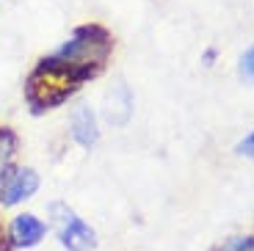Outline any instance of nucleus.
I'll return each instance as SVG.
<instances>
[{
	"mask_svg": "<svg viewBox=\"0 0 254 251\" xmlns=\"http://www.w3.org/2000/svg\"><path fill=\"white\" fill-rule=\"evenodd\" d=\"M39 188V174L33 169H19L3 182V188H0V204L3 207H14L19 201L31 199Z\"/></svg>",
	"mask_w": 254,
	"mask_h": 251,
	"instance_id": "obj_2",
	"label": "nucleus"
},
{
	"mask_svg": "<svg viewBox=\"0 0 254 251\" xmlns=\"http://www.w3.org/2000/svg\"><path fill=\"white\" fill-rule=\"evenodd\" d=\"M45 235H47L45 221L36 218L33 213L14 215L11 226H8V238H11V243L19 246V249H31V246H36Z\"/></svg>",
	"mask_w": 254,
	"mask_h": 251,
	"instance_id": "obj_3",
	"label": "nucleus"
},
{
	"mask_svg": "<svg viewBox=\"0 0 254 251\" xmlns=\"http://www.w3.org/2000/svg\"><path fill=\"white\" fill-rule=\"evenodd\" d=\"M11 157H14V135L8 130H0V182L6 177Z\"/></svg>",
	"mask_w": 254,
	"mask_h": 251,
	"instance_id": "obj_5",
	"label": "nucleus"
},
{
	"mask_svg": "<svg viewBox=\"0 0 254 251\" xmlns=\"http://www.w3.org/2000/svg\"><path fill=\"white\" fill-rule=\"evenodd\" d=\"M50 215L56 218L58 240H61L69 251H94L97 249V232L83 218H77L69 207L50 204Z\"/></svg>",
	"mask_w": 254,
	"mask_h": 251,
	"instance_id": "obj_1",
	"label": "nucleus"
},
{
	"mask_svg": "<svg viewBox=\"0 0 254 251\" xmlns=\"http://www.w3.org/2000/svg\"><path fill=\"white\" fill-rule=\"evenodd\" d=\"M218 251H252V238H232V240H227V243L221 246Z\"/></svg>",
	"mask_w": 254,
	"mask_h": 251,
	"instance_id": "obj_6",
	"label": "nucleus"
},
{
	"mask_svg": "<svg viewBox=\"0 0 254 251\" xmlns=\"http://www.w3.org/2000/svg\"><path fill=\"white\" fill-rule=\"evenodd\" d=\"M252 58H254V50H246L241 58V75L246 77V80H252Z\"/></svg>",
	"mask_w": 254,
	"mask_h": 251,
	"instance_id": "obj_7",
	"label": "nucleus"
},
{
	"mask_svg": "<svg viewBox=\"0 0 254 251\" xmlns=\"http://www.w3.org/2000/svg\"><path fill=\"white\" fill-rule=\"evenodd\" d=\"M72 135L80 146H91L97 144V122H94V113L91 108L80 105L72 111Z\"/></svg>",
	"mask_w": 254,
	"mask_h": 251,
	"instance_id": "obj_4",
	"label": "nucleus"
},
{
	"mask_svg": "<svg viewBox=\"0 0 254 251\" xmlns=\"http://www.w3.org/2000/svg\"><path fill=\"white\" fill-rule=\"evenodd\" d=\"M252 144H254V135L249 132V135H246V141H241V146H238V152H241V155H252Z\"/></svg>",
	"mask_w": 254,
	"mask_h": 251,
	"instance_id": "obj_8",
	"label": "nucleus"
}]
</instances>
